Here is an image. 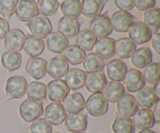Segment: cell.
I'll return each instance as SVG.
<instances>
[{"instance_id":"cell-19","label":"cell","mask_w":160,"mask_h":133,"mask_svg":"<svg viewBox=\"0 0 160 133\" xmlns=\"http://www.w3.org/2000/svg\"><path fill=\"white\" fill-rule=\"evenodd\" d=\"M69 45V40L59 32H51L46 37V47L49 51L61 54Z\"/></svg>"},{"instance_id":"cell-33","label":"cell","mask_w":160,"mask_h":133,"mask_svg":"<svg viewBox=\"0 0 160 133\" xmlns=\"http://www.w3.org/2000/svg\"><path fill=\"white\" fill-rule=\"evenodd\" d=\"M85 56V51L78 45H68L65 51L62 52V57L72 65H77L82 63Z\"/></svg>"},{"instance_id":"cell-27","label":"cell","mask_w":160,"mask_h":133,"mask_svg":"<svg viewBox=\"0 0 160 133\" xmlns=\"http://www.w3.org/2000/svg\"><path fill=\"white\" fill-rule=\"evenodd\" d=\"M105 66L106 59L95 52L89 53L83 61V67L85 69V73H101L104 69Z\"/></svg>"},{"instance_id":"cell-46","label":"cell","mask_w":160,"mask_h":133,"mask_svg":"<svg viewBox=\"0 0 160 133\" xmlns=\"http://www.w3.org/2000/svg\"><path fill=\"white\" fill-rule=\"evenodd\" d=\"M159 38H160V34L159 32L155 34L154 37L152 40V47L153 49L155 50L158 55L160 54V45H159Z\"/></svg>"},{"instance_id":"cell-2","label":"cell","mask_w":160,"mask_h":133,"mask_svg":"<svg viewBox=\"0 0 160 133\" xmlns=\"http://www.w3.org/2000/svg\"><path fill=\"white\" fill-rule=\"evenodd\" d=\"M87 112L93 117H101L104 115L109 109V102L102 92L92 93L85 102Z\"/></svg>"},{"instance_id":"cell-13","label":"cell","mask_w":160,"mask_h":133,"mask_svg":"<svg viewBox=\"0 0 160 133\" xmlns=\"http://www.w3.org/2000/svg\"><path fill=\"white\" fill-rule=\"evenodd\" d=\"M26 35L21 30L15 28L9 31L4 37V47L9 51H20L23 49Z\"/></svg>"},{"instance_id":"cell-10","label":"cell","mask_w":160,"mask_h":133,"mask_svg":"<svg viewBox=\"0 0 160 133\" xmlns=\"http://www.w3.org/2000/svg\"><path fill=\"white\" fill-rule=\"evenodd\" d=\"M14 12L21 22H30L39 13L37 3L34 0H20Z\"/></svg>"},{"instance_id":"cell-18","label":"cell","mask_w":160,"mask_h":133,"mask_svg":"<svg viewBox=\"0 0 160 133\" xmlns=\"http://www.w3.org/2000/svg\"><path fill=\"white\" fill-rule=\"evenodd\" d=\"M106 75L112 81H123L128 72L126 63L121 59H112L106 64Z\"/></svg>"},{"instance_id":"cell-51","label":"cell","mask_w":160,"mask_h":133,"mask_svg":"<svg viewBox=\"0 0 160 133\" xmlns=\"http://www.w3.org/2000/svg\"><path fill=\"white\" fill-rule=\"evenodd\" d=\"M54 133H60V132H54Z\"/></svg>"},{"instance_id":"cell-4","label":"cell","mask_w":160,"mask_h":133,"mask_svg":"<svg viewBox=\"0 0 160 133\" xmlns=\"http://www.w3.org/2000/svg\"><path fill=\"white\" fill-rule=\"evenodd\" d=\"M19 112L23 120L26 122H31L43 115V106L37 101L26 99L20 104Z\"/></svg>"},{"instance_id":"cell-37","label":"cell","mask_w":160,"mask_h":133,"mask_svg":"<svg viewBox=\"0 0 160 133\" xmlns=\"http://www.w3.org/2000/svg\"><path fill=\"white\" fill-rule=\"evenodd\" d=\"M64 17L78 18L81 14V2L80 0H65L60 5Z\"/></svg>"},{"instance_id":"cell-5","label":"cell","mask_w":160,"mask_h":133,"mask_svg":"<svg viewBox=\"0 0 160 133\" xmlns=\"http://www.w3.org/2000/svg\"><path fill=\"white\" fill-rule=\"evenodd\" d=\"M46 93L48 99L52 102L61 103L70 93V88L62 79L50 81L46 86Z\"/></svg>"},{"instance_id":"cell-21","label":"cell","mask_w":160,"mask_h":133,"mask_svg":"<svg viewBox=\"0 0 160 133\" xmlns=\"http://www.w3.org/2000/svg\"><path fill=\"white\" fill-rule=\"evenodd\" d=\"M133 124L139 129H149L155 126V119L152 111L142 108L133 115Z\"/></svg>"},{"instance_id":"cell-39","label":"cell","mask_w":160,"mask_h":133,"mask_svg":"<svg viewBox=\"0 0 160 133\" xmlns=\"http://www.w3.org/2000/svg\"><path fill=\"white\" fill-rule=\"evenodd\" d=\"M159 74L160 64L159 62H151L144 68L142 73L145 82H148L152 85H154L159 81Z\"/></svg>"},{"instance_id":"cell-48","label":"cell","mask_w":160,"mask_h":133,"mask_svg":"<svg viewBox=\"0 0 160 133\" xmlns=\"http://www.w3.org/2000/svg\"><path fill=\"white\" fill-rule=\"evenodd\" d=\"M153 90L155 91V93H156L158 97H159V95H160V83L159 81H158L156 83L154 84V88H152Z\"/></svg>"},{"instance_id":"cell-43","label":"cell","mask_w":160,"mask_h":133,"mask_svg":"<svg viewBox=\"0 0 160 133\" xmlns=\"http://www.w3.org/2000/svg\"><path fill=\"white\" fill-rule=\"evenodd\" d=\"M134 5L139 11H146L154 8L156 0H134Z\"/></svg>"},{"instance_id":"cell-9","label":"cell","mask_w":160,"mask_h":133,"mask_svg":"<svg viewBox=\"0 0 160 133\" xmlns=\"http://www.w3.org/2000/svg\"><path fill=\"white\" fill-rule=\"evenodd\" d=\"M128 32V38L131 39L135 45H142L151 40L152 31L143 22L134 23Z\"/></svg>"},{"instance_id":"cell-38","label":"cell","mask_w":160,"mask_h":133,"mask_svg":"<svg viewBox=\"0 0 160 133\" xmlns=\"http://www.w3.org/2000/svg\"><path fill=\"white\" fill-rule=\"evenodd\" d=\"M114 133H135V127L132 119L122 116H117L112 125Z\"/></svg>"},{"instance_id":"cell-32","label":"cell","mask_w":160,"mask_h":133,"mask_svg":"<svg viewBox=\"0 0 160 133\" xmlns=\"http://www.w3.org/2000/svg\"><path fill=\"white\" fill-rule=\"evenodd\" d=\"M131 58V63L135 68L144 69L152 61V54L149 48L142 47L136 49Z\"/></svg>"},{"instance_id":"cell-28","label":"cell","mask_w":160,"mask_h":133,"mask_svg":"<svg viewBox=\"0 0 160 133\" xmlns=\"http://www.w3.org/2000/svg\"><path fill=\"white\" fill-rule=\"evenodd\" d=\"M115 39L104 37L97 40L95 43V53L104 59H109L115 55Z\"/></svg>"},{"instance_id":"cell-26","label":"cell","mask_w":160,"mask_h":133,"mask_svg":"<svg viewBox=\"0 0 160 133\" xmlns=\"http://www.w3.org/2000/svg\"><path fill=\"white\" fill-rule=\"evenodd\" d=\"M106 75L102 73H88L86 76L85 88L90 93L102 92L107 85Z\"/></svg>"},{"instance_id":"cell-1","label":"cell","mask_w":160,"mask_h":133,"mask_svg":"<svg viewBox=\"0 0 160 133\" xmlns=\"http://www.w3.org/2000/svg\"><path fill=\"white\" fill-rule=\"evenodd\" d=\"M28 82L23 76H12L6 82V100L20 99L27 92Z\"/></svg>"},{"instance_id":"cell-29","label":"cell","mask_w":160,"mask_h":133,"mask_svg":"<svg viewBox=\"0 0 160 133\" xmlns=\"http://www.w3.org/2000/svg\"><path fill=\"white\" fill-rule=\"evenodd\" d=\"M136 49L137 45L128 37L118 39L115 43V54L120 59H129Z\"/></svg>"},{"instance_id":"cell-24","label":"cell","mask_w":160,"mask_h":133,"mask_svg":"<svg viewBox=\"0 0 160 133\" xmlns=\"http://www.w3.org/2000/svg\"><path fill=\"white\" fill-rule=\"evenodd\" d=\"M85 101L79 92H72L69 93L63 100V107L69 113H78L84 110Z\"/></svg>"},{"instance_id":"cell-11","label":"cell","mask_w":160,"mask_h":133,"mask_svg":"<svg viewBox=\"0 0 160 133\" xmlns=\"http://www.w3.org/2000/svg\"><path fill=\"white\" fill-rule=\"evenodd\" d=\"M81 23L77 18L62 17L57 23L58 32L67 38L75 37L80 31Z\"/></svg>"},{"instance_id":"cell-49","label":"cell","mask_w":160,"mask_h":133,"mask_svg":"<svg viewBox=\"0 0 160 133\" xmlns=\"http://www.w3.org/2000/svg\"><path fill=\"white\" fill-rule=\"evenodd\" d=\"M138 133H157V132H154V131L151 130V129H142V131H140V132Z\"/></svg>"},{"instance_id":"cell-25","label":"cell","mask_w":160,"mask_h":133,"mask_svg":"<svg viewBox=\"0 0 160 133\" xmlns=\"http://www.w3.org/2000/svg\"><path fill=\"white\" fill-rule=\"evenodd\" d=\"M135 99L138 106L145 109H151L159 101V97L152 87H143L138 91Z\"/></svg>"},{"instance_id":"cell-40","label":"cell","mask_w":160,"mask_h":133,"mask_svg":"<svg viewBox=\"0 0 160 133\" xmlns=\"http://www.w3.org/2000/svg\"><path fill=\"white\" fill-rule=\"evenodd\" d=\"M38 12L44 17H50L57 12L59 3L58 0H38Z\"/></svg>"},{"instance_id":"cell-45","label":"cell","mask_w":160,"mask_h":133,"mask_svg":"<svg viewBox=\"0 0 160 133\" xmlns=\"http://www.w3.org/2000/svg\"><path fill=\"white\" fill-rule=\"evenodd\" d=\"M9 31V23L5 19L0 17V39H3Z\"/></svg>"},{"instance_id":"cell-34","label":"cell","mask_w":160,"mask_h":133,"mask_svg":"<svg viewBox=\"0 0 160 133\" xmlns=\"http://www.w3.org/2000/svg\"><path fill=\"white\" fill-rule=\"evenodd\" d=\"M26 93L28 99L39 103L45 101L47 97L46 86L41 82L33 81L28 85Z\"/></svg>"},{"instance_id":"cell-6","label":"cell","mask_w":160,"mask_h":133,"mask_svg":"<svg viewBox=\"0 0 160 133\" xmlns=\"http://www.w3.org/2000/svg\"><path fill=\"white\" fill-rule=\"evenodd\" d=\"M31 35L38 38H46L47 36L52 31V25L49 19L44 16H38L27 23Z\"/></svg>"},{"instance_id":"cell-7","label":"cell","mask_w":160,"mask_h":133,"mask_svg":"<svg viewBox=\"0 0 160 133\" xmlns=\"http://www.w3.org/2000/svg\"><path fill=\"white\" fill-rule=\"evenodd\" d=\"M110 20L112 29L118 33H126L134 24L135 17L127 11H116L111 16Z\"/></svg>"},{"instance_id":"cell-14","label":"cell","mask_w":160,"mask_h":133,"mask_svg":"<svg viewBox=\"0 0 160 133\" xmlns=\"http://www.w3.org/2000/svg\"><path fill=\"white\" fill-rule=\"evenodd\" d=\"M47 65V61L42 58H31L27 62L25 70L31 77L34 79H41L46 75Z\"/></svg>"},{"instance_id":"cell-20","label":"cell","mask_w":160,"mask_h":133,"mask_svg":"<svg viewBox=\"0 0 160 133\" xmlns=\"http://www.w3.org/2000/svg\"><path fill=\"white\" fill-rule=\"evenodd\" d=\"M87 73L80 69H70L65 76V82L70 90H77L84 87Z\"/></svg>"},{"instance_id":"cell-41","label":"cell","mask_w":160,"mask_h":133,"mask_svg":"<svg viewBox=\"0 0 160 133\" xmlns=\"http://www.w3.org/2000/svg\"><path fill=\"white\" fill-rule=\"evenodd\" d=\"M52 126L45 118H38L30 127L31 133H52Z\"/></svg>"},{"instance_id":"cell-47","label":"cell","mask_w":160,"mask_h":133,"mask_svg":"<svg viewBox=\"0 0 160 133\" xmlns=\"http://www.w3.org/2000/svg\"><path fill=\"white\" fill-rule=\"evenodd\" d=\"M154 110H153V116L155 119V124H159L160 122V101L159 100L155 104Z\"/></svg>"},{"instance_id":"cell-16","label":"cell","mask_w":160,"mask_h":133,"mask_svg":"<svg viewBox=\"0 0 160 133\" xmlns=\"http://www.w3.org/2000/svg\"><path fill=\"white\" fill-rule=\"evenodd\" d=\"M123 81L125 87L130 93L138 92L145 86V80L142 72L135 69L128 70Z\"/></svg>"},{"instance_id":"cell-50","label":"cell","mask_w":160,"mask_h":133,"mask_svg":"<svg viewBox=\"0 0 160 133\" xmlns=\"http://www.w3.org/2000/svg\"><path fill=\"white\" fill-rule=\"evenodd\" d=\"M73 133H83V132H73Z\"/></svg>"},{"instance_id":"cell-44","label":"cell","mask_w":160,"mask_h":133,"mask_svg":"<svg viewBox=\"0 0 160 133\" xmlns=\"http://www.w3.org/2000/svg\"><path fill=\"white\" fill-rule=\"evenodd\" d=\"M114 4L120 10L129 11L134 9V0H114Z\"/></svg>"},{"instance_id":"cell-17","label":"cell","mask_w":160,"mask_h":133,"mask_svg":"<svg viewBox=\"0 0 160 133\" xmlns=\"http://www.w3.org/2000/svg\"><path fill=\"white\" fill-rule=\"evenodd\" d=\"M69 70V64L62 56L52 58L47 65V73L50 77L61 79L66 76Z\"/></svg>"},{"instance_id":"cell-31","label":"cell","mask_w":160,"mask_h":133,"mask_svg":"<svg viewBox=\"0 0 160 133\" xmlns=\"http://www.w3.org/2000/svg\"><path fill=\"white\" fill-rule=\"evenodd\" d=\"M105 97L108 102L117 103L125 94V87L120 82L111 81L104 88Z\"/></svg>"},{"instance_id":"cell-8","label":"cell","mask_w":160,"mask_h":133,"mask_svg":"<svg viewBox=\"0 0 160 133\" xmlns=\"http://www.w3.org/2000/svg\"><path fill=\"white\" fill-rule=\"evenodd\" d=\"M44 113L45 119L52 126H58L65 121L67 112L61 103L52 102L46 106Z\"/></svg>"},{"instance_id":"cell-30","label":"cell","mask_w":160,"mask_h":133,"mask_svg":"<svg viewBox=\"0 0 160 133\" xmlns=\"http://www.w3.org/2000/svg\"><path fill=\"white\" fill-rule=\"evenodd\" d=\"M22 57L19 51H7L2 55L1 64L9 72L16 71L21 66Z\"/></svg>"},{"instance_id":"cell-3","label":"cell","mask_w":160,"mask_h":133,"mask_svg":"<svg viewBox=\"0 0 160 133\" xmlns=\"http://www.w3.org/2000/svg\"><path fill=\"white\" fill-rule=\"evenodd\" d=\"M89 30L96 37L104 38L111 35L113 31L107 12L92 19L89 23Z\"/></svg>"},{"instance_id":"cell-35","label":"cell","mask_w":160,"mask_h":133,"mask_svg":"<svg viewBox=\"0 0 160 133\" xmlns=\"http://www.w3.org/2000/svg\"><path fill=\"white\" fill-rule=\"evenodd\" d=\"M76 45L81 47L84 51H91L95 47L97 37L89 29H84L79 31L76 36Z\"/></svg>"},{"instance_id":"cell-15","label":"cell","mask_w":160,"mask_h":133,"mask_svg":"<svg viewBox=\"0 0 160 133\" xmlns=\"http://www.w3.org/2000/svg\"><path fill=\"white\" fill-rule=\"evenodd\" d=\"M64 121L65 128L70 132H81L87 129L88 116L84 113H70Z\"/></svg>"},{"instance_id":"cell-23","label":"cell","mask_w":160,"mask_h":133,"mask_svg":"<svg viewBox=\"0 0 160 133\" xmlns=\"http://www.w3.org/2000/svg\"><path fill=\"white\" fill-rule=\"evenodd\" d=\"M109 0H82L81 13L88 18H95L101 15L104 6Z\"/></svg>"},{"instance_id":"cell-22","label":"cell","mask_w":160,"mask_h":133,"mask_svg":"<svg viewBox=\"0 0 160 133\" xmlns=\"http://www.w3.org/2000/svg\"><path fill=\"white\" fill-rule=\"evenodd\" d=\"M23 48L25 54L29 57H38L42 55L45 50V42L42 39L31 34H28Z\"/></svg>"},{"instance_id":"cell-42","label":"cell","mask_w":160,"mask_h":133,"mask_svg":"<svg viewBox=\"0 0 160 133\" xmlns=\"http://www.w3.org/2000/svg\"><path fill=\"white\" fill-rule=\"evenodd\" d=\"M18 2V0H0V14L9 19L13 15Z\"/></svg>"},{"instance_id":"cell-12","label":"cell","mask_w":160,"mask_h":133,"mask_svg":"<svg viewBox=\"0 0 160 133\" xmlns=\"http://www.w3.org/2000/svg\"><path fill=\"white\" fill-rule=\"evenodd\" d=\"M117 104V111L122 117L131 118L139 110L135 97L131 94H124Z\"/></svg>"},{"instance_id":"cell-36","label":"cell","mask_w":160,"mask_h":133,"mask_svg":"<svg viewBox=\"0 0 160 133\" xmlns=\"http://www.w3.org/2000/svg\"><path fill=\"white\" fill-rule=\"evenodd\" d=\"M143 23L148 26L155 34L159 32L160 28V9L158 7L152 8L145 11Z\"/></svg>"}]
</instances>
